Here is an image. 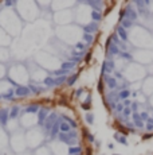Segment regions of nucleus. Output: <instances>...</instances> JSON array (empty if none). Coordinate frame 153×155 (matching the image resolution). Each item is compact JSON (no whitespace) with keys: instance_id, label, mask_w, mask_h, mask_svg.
Returning a JSON list of instances; mask_svg holds the SVG:
<instances>
[{"instance_id":"1","label":"nucleus","mask_w":153,"mask_h":155,"mask_svg":"<svg viewBox=\"0 0 153 155\" xmlns=\"http://www.w3.org/2000/svg\"><path fill=\"white\" fill-rule=\"evenodd\" d=\"M48 112H50L48 108H42V109H39V112H38V124L39 126H44V123L47 120V116L50 115Z\"/></svg>"},{"instance_id":"2","label":"nucleus","mask_w":153,"mask_h":155,"mask_svg":"<svg viewBox=\"0 0 153 155\" xmlns=\"http://www.w3.org/2000/svg\"><path fill=\"white\" fill-rule=\"evenodd\" d=\"M56 117H58V115H56L55 112H52V113H50V115L47 116V120H46V123H44V126H46V131H47V132L52 128V126L55 124V121L58 120Z\"/></svg>"},{"instance_id":"3","label":"nucleus","mask_w":153,"mask_h":155,"mask_svg":"<svg viewBox=\"0 0 153 155\" xmlns=\"http://www.w3.org/2000/svg\"><path fill=\"white\" fill-rule=\"evenodd\" d=\"M31 93V90H30V88L28 86H16V89H15V95L18 96V97H26V96H28Z\"/></svg>"},{"instance_id":"4","label":"nucleus","mask_w":153,"mask_h":155,"mask_svg":"<svg viewBox=\"0 0 153 155\" xmlns=\"http://www.w3.org/2000/svg\"><path fill=\"white\" fill-rule=\"evenodd\" d=\"M8 119H10V111H8L7 108H2V109H0V124L5 126Z\"/></svg>"},{"instance_id":"5","label":"nucleus","mask_w":153,"mask_h":155,"mask_svg":"<svg viewBox=\"0 0 153 155\" xmlns=\"http://www.w3.org/2000/svg\"><path fill=\"white\" fill-rule=\"evenodd\" d=\"M72 136H75V132H69V134L59 132V134H58V139H59V140H61V142H64V143H69V144H71L70 139H71Z\"/></svg>"},{"instance_id":"6","label":"nucleus","mask_w":153,"mask_h":155,"mask_svg":"<svg viewBox=\"0 0 153 155\" xmlns=\"http://www.w3.org/2000/svg\"><path fill=\"white\" fill-rule=\"evenodd\" d=\"M59 124H61V121L56 120L55 124L52 126V128H51V131H50V138H51V140H52L55 136H58V134H59Z\"/></svg>"},{"instance_id":"7","label":"nucleus","mask_w":153,"mask_h":155,"mask_svg":"<svg viewBox=\"0 0 153 155\" xmlns=\"http://www.w3.org/2000/svg\"><path fill=\"white\" fill-rule=\"evenodd\" d=\"M59 132H63V134L71 132V126L69 123H66V121H61V124H59Z\"/></svg>"},{"instance_id":"8","label":"nucleus","mask_w":153,"mask_h":155,"mask_svg":"<svg viewBox=\"0 0 153 155\" xmlns=\"http://www.w3.org/2000/svg\"><path fill=\"white\" fill-rule=\"evenodd\" d=\"M43 84L46 85V86H55V77L47 76L46 78L43 80Z\"/></svg>"},{"instance_id":"9","label":"nucleus","mask_w":153,"mask_h":155,"mask_svg":"<svg viewBox=\"0 0 153 155\" xmlns=\"http://www.w3.org/2000/svg\"><path fill=\"white\" fill-rule=\"evenodd\" d=\"M74 66H75V64H74L72 61H67V62H63V64L61 65V69H62V70H66V72H69L70 69H72Z\"/></svg>"},{"instance_id":"10","label":"nucleus","mask_w":153,"mask_h":155,"mask_svg":"<svg viewBox=\"0 0 153 155\" xmlns=\"http://www.w3.org/2000/svg\"><path fill=\"white\" fill-rule=\"evenodd\" d=\"M26 113H38L39 112V105L36 104H32V105H28L26 109H24Z\"/></svg>"},{"instance_id":"11","label":"nucleus","mask_w":153,"mask_h":155,"mask_svg":"<svg viewBox=\"0 0 153 155\" xmlns=\"http://www.w3.org/2000/svg\"><path fill=\"white\" fill-rule=\"evenodd\" d=\"M19 111H20L19 107H12L11 111H10V119H16V117H18Z\"/></svg>"},{"instance_id":"12","label":"nucleus","mask_w":153,"mask_h":155,"mask_svg":"<svg viewBox=\"0 0 153 155\" xmlns=\"http://www.w3.org/2000/svg\"><path fill=\"white\" fill-rule=\"evenodd\" d=\"M14 95H15V90L11 89L10 92H7L5 95H3L2 97H3L4 100H8V101H12V100H14Z\"/></svg>"},{"instance_id":"13","label":"nucleus","mask_w":153,"mask_h":155,"mask_svg":"<svg viewBox=\"0 0 153 155\" xmlns=\"http://www.w3.org/2000/svg\"><path fill=\"white\" fill-rule=\"evenodd\" d=\"M63 82H67V76H62V77H56L55 78V86L63 84Z\"/></svg>"},{"instance_id":"14","label":"nucleus","mask_w":153,"mask_h":155,"mask_svg":"<svg viewBox=\"0 0 153 155\" xmlns=\"http://www.w3.org/2000/svg\"><path fill=\"white\" fill-rule=\"evenodd\" d=\"M81 152V147H70L69 148V154L70 155H78Z\"/></svg>"},{"instance_id":"15","label":"nucleus","mask_w":153,"mask_h":155,"mask_svg":"<svg viewBox=\"0 0 153 155\" xmlns=\"http://www.w3.org/2000/svg\"><path fill=\"white\" fill-rule=\"evenodd\" d=\"M66 70H62V69H59V70H54L52 72V77L55 76V77H62V76H66Z\"/></svg>"},{"instance_id":"16","label":"nucleus","mask_w":153,"mask_h":155,"mask_svg":"<svg viewBox=\"0 0 153 155\" xmlns=\"http://www.w3.org/2000/svg\"><path fill=\"white\" fill-rule=\"evenodd\" d=\"M30 90H31V93H40L43 89L42 88H38V86H35V85H30Z\"/></svg>"},{"instance_id":"17","label":"nucleus","mask_w":153,"mask_h":155,"mask_svg":"<svg viewBox=\"0 0 153 155\" xmlns=\"http://www.w3.org/2000/svg\"><path fill=\"white\" fill-rule=\"evenodd\" d=\"M77 78H78V76H77V74H74V76L69 77V78H67V85H70V86H71V85L77 81Z\"/></svg>"},{"instance_id":"18","label":"nucleus","mask_w":153,"mask_h":155,"mask_svg":"<svg viewBox=\"0 0 153 155\" xmlns=\"http://www.w3.org/2000/svg\"><path fill=\"white\" fill-rule=\"evenodd\" d=\"M89 103H90V98H87V103H86V104H85V103L82 104V108H83V109H86V111L90 109V104H89Z\"/></svg>"},{"instance_id":"19","label":"nucleus","mask_w":153,"mask_h":155,"mask_svg":"<svg viewBox=\"0 0 153 155\" xmlns=\"http://www.w3.org/2000/svg\"><path fill=\"white\" fill-rule=\"evenodd\" d=\"M86 120H87V123L91 124V123H93V116H91V115H87V116H86Z\"/></svg>"},{"instance_id":"20","label":"nucleus","mask_w":153,"mask_h":155,"mask_svg":"<svg viewBox=\"0 0 153 155\" xmlns=\"http://www.w3.org/2000/svg\"><path fill=\"white\" fill-rule=\"evenodd\" d=\"M85 47V45L83 43H77V49H79V50H82Z\"/></svg>"},{"instance_id":"21","label":"nucleus","mask_w":153,"mask_h":155,"mask_svg":"<svg viewBox=\"0 0 153 155\" xmlns=\"http://www.w3.org/2000/svg\"><path fill=\"white\" fill-rule=\"evenodd\" d=\"M85 39H86L87 42H90V41H91V36H90V35H85Z\"/></svg>"},{"instance_id":"22","label":"nucleus","mask_w":153,"mask_h":155,"mask_svg":"<svg viewBox=\"0 0 153 155\" xmlns=\"http://www.w3.org/2000/svg\"><path fill=\"white\" fill-rule=\"evenodd\" d=\"M15 3L14 2H5V5H8V7H10V5H14Z\"/></svg>"},{"instance_id":"23","label":"nucleus","mask_w":153,"mask_h":155,"mask_svg":"<svg viewBox=\"0 0 153 155\" xmlns=\"http://www.w3.org/2000/svg\"><path fill=\"white\" fill-rule=\"evenodd\" d=\"M2 98H3V97H2V96H0V100H2Z\"/></svg>"}]
</instances>
